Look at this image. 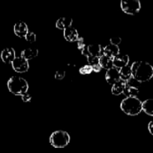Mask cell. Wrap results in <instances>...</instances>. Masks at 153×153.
Returning a JSON list of instances; mask_svg holds the SVG:
<instances>
[{
    "label": "cell",
    "instance_id": "6da1fadb",
    "mask_svg": "<svg viewBox=\"0 0 153 153\" xmlns=\"http://www.w3.org/2000/svg\"><path fill=\"white\" fill-rule=\"evenodd\" d=\"M130 68L132 77L140 83L148 82L153 77V67L146 61H134Z\"/></svg>",
    "mask_w": 153,
    "mask_h": 153
},
{
    "label": "cell",
    "instance_id": "7a4b0ae2",
    "mask_svg": "<svg viewBox=\"0 0 153 153\" xmlns=\"http://www.w3.org/2000/svg\"><path fill=\"white\" fill-rule=\"evenodd\" d=\"M142 102L137 97H126L122 101L120 108L124 114L129 116H136L142 111Z\"/></svg>",
    "mask_w": 153,
    "mask_h": 153
},
{
    "label": "cell",
    "instance_id": "3957f363",
    "mask_svg": "<svg viewBox=\"0 0 153 153\" xmlns=\"http://www.w3.org/2000/svg\"><path fill=\"white\" fill-rule=\"evenodd\" d=\"M8 88L9 91L16 96H21L27 93L28 84L26 79L20 76H12L8 81Z\"/></svg>",
    "mask_w": 153,
    "mask_h": 153
},
{
    "label": "cell",
    "instance_id": "277c9868",
    "mask_svg": "<svg viewBox=\"0 0 153 153\" xmlns=\"http://www.w3.org/2000/svg\"><path fill=\"white\" fill-rule=\"evenodd\" d=\"M70 142V135L65 131L58 130L51 134L50 143L55 148H64Z\"/></svg>",
    "mask_w": 153,
    "mask_h": 153
},
{
    "label": "cell",
    "instance_id": "5b68a950",
    "mask_svg": "<svg viewBox=\"0 0 153 153\" xmlns=\"http://www.w3.org/2000/svg\"><path fill=\"white\" fill-rule=\"evenodd\" d=\"M120 5L123 12L130 15L136 14L141 8V4L139 0H122Z\"/></svg>",
    "mask_w": 153,
    "mask_h": 153
},
{
    "label": "cell",
    "instance_id": "8992f818",
    "mask_svg": "<svg viewBox=\"0 0 153 153\" xmlns=\"http://www.w3.org/2000/svg\"><path fill=\"white\" fill-rule=\"evenodd\" d=\"M82 55H85L86 58L89 56H94L100 58L103 54V49L99 44H90L86 45L83 49L81 50Z\"/></svg>",
    "mask_w": 153,
    "mask_h": 153
},
{
    "label": "cell",
    "instance_id": "52a82bcc",
    "mask_svg": "<svg viewBox=\"0 0 153 153\" xmlns=\"http://www.w3.org/2000/svg\"><path fill=\"white\" fill-rule=\"evenodd\" d=\"M12 67H13L14 70L16 73H26L28 71V68H29V64H28V61L26 60L25 58H22V56H18L15 58L13 62L11 63Z\"/></svg>",
    "mask_w": 153,
    "mask_h": 153
},
{
    "label": "cell",
    "instance_id": "ba28073f",
    "mask_svg": "<svg viewBox=\"0 0 153 153\" xmlns=\"http://www.w3.org/2000/svg\"><path fill=\"white\" fill-rule=\"evenodd\" d=\"M106 82L110 85H113L116 82H118L120 80L119 76V69L116 68V67H112L110 70H106V75H105Z\"/></svg>",
    "mask_w": 153,
    "mask_h": 153
},
{
    "label": "cell",
    "instance_id": "9c48e42d",
    "mask_svg": "<svg viewBox=\"0 0 153 153\" xmlns=\"http://www.w3.org/2000/svg\"><path fill=\"white\" fill-rule=\"evenodd\" d=\"M16 58L15 51L13 48H5L1 52V59L4 64H11Z\"/></svg>",
    "mask_w": 153,
    "mask_h": 153
},
{
    "label": "cell",
    "instance_id": "30bf717a",
    "mask_svg": "<svg viewBox=\"0 0 153 153\" xmlns=\"http://www.w3.org/2000/svg\"><path fill=\"white\" fill-rule=\"evenodd\" d=\"M14 31V34L19 37H25L27 33L28 32V28L25 22L22 21H19L15 23Z\"/></svg>",
    "mask_w": 153,
    "mask_h": 153
},
{
    "label": "cell",
    "instance_id": "8fae6325",
    "mask_svg": "<svg viewBox=\"0 0 153 153\" xmlns=\"http://www.w3.org/2000/svg\"><path fill=\"white\" fill-rule=\"evenodd\" d=\"M112 61H113L114 67L121 69L128 65L129 62V57L128 55H120V54H118V55L114 57Z\"/></svg>",
    "mask_w": 153,
    "mask_h": 153
},
{
    "label": "cell",
    "instance_id": "7c38bea8",
    "mask_svg": "<svg viewBox=\"0 0 153 153\" xmlns=\"http://www.w3.org/2000/svg\"><path fill=\"white\" fill-rule=\"evenodd\" d=\"M64 37L67 41L75 42L77 41L79 38V34L76 28L70 26L64 30Z\"/></svg>",
    "mask_w": 153,
    "mask_h": 153
},
{
    "label": "cell",
    "instance_id": "4fadbf2b",
    "mask_svg": "<svg viewBox=\"0 0 153 153\" xmlns=\"http://www.w3.org/2000/svg\"><path fill=\"white\" fill-rule=\"evenodd\" d=\"M119 52L120 50L118 46H116V45L111 44V43L106 45L103 48V55H106L110 58H113L114 57L118 55Z\"/></svg>",
    "mask_w": 153,
    "mask_h": 153
},
{
    "label": "cell",
    "instance_id": "5bb4252c",
    "mask_svg": "<svg viewBox=\"0 0 153 153\" xmlns=\"http://www.w3.org/2000/svg\"><path fill=\"white\" fill-rule=\"evenodd\" d=\"M38 55V50L34 47L26 48L21 52V56L27 61L33 59L37 57Z\"/></svg>",
    "mask_w": 153,
    "mask_h": 153
},
{
    "label": "cell",
    "instance_id": "9a60e30c",
    "mask_svg": "<svg viewBox=\"0 0 153 153\" xmlns=\"http://www.w3.org/2000/svg\"><path fill=\"white\" fill-rule=\"evenodd\" d=\"M72 22H73V19L71 18L61 17L57 19L56 22V26L58 29L64 30L71 26Z\"/></svg>",
    "mask_w": 153,
    "mask_h": 153
},
{
    "label": "cell",
    "instance_id": "2e32d148",
    "mask_svg": "<svg viewBox=\"0 0 153 153\" xmlns=\"http://www.w3.org/2000/svg\"><path fill=\"white\" fill-rule=\"evenodd\" d=\"M112 59L113 58H110V57L106 56L105 55H102L99 58V64L101 67V68L108 70L110 68H112V67H113V61H112Z\"/></svg>",
    "mask_w": 153,
    "mask_h": 153
},
{
    "label": "cell",
    "instance_id": "e0dca14e",
    "mask_svg": "<svg viewBox=\"0 0 153 153\" xmlns=\"http://www.w3.org/2000/svg\"><path fill=\"white\" fill-rule=\"evenodd\" d=\"M126 87V83L123 81L119 80L118 82H116L115 84L112 85V88H111V92L113 95L118 96L121 94H123L124 88Z\"/></svg>",
    "mask_w": 153,
    "mask_h": 153
},
{
    "label": "cell",
    "instance_id": "ac0fdd59",
    "mask_svg": "<svg viewBox=\"0 0 153 153\" xmlns=\"http://www.w3.org/2000/svg\"><path fill=\"white\" fill-rule=\"evenodd\" d=\"M119 76L120 80L123 81L124 82L128 81L132 77L131 68H130V66L127 65L125 67H122V68L119 69Z\"/></svg>",
    "mask_w": 153,
    "mask_h": 153
},
{
    "label": "cell",
    "instance_id": "d6986e66",
    "mask_svg": "<svg viewBox=\"0 0 153 153\" xmlns=\"http://www.w3.org/2000/svg\"><path fill=\"white\" fill-rule=\"evenodd\" d=\"M142 109L146 114L153 116V99H148L142 102Z\"/></svg>",
    "mask_w": 153,
    "mask_h": 153
},
{
    "label": "cell",
    "instance_id": "ffe728a7",
    "mask_svg": "<svg viewBox=\"0 0 153 153\" xmlns=\"http://www.w3.org/2000/svg\"><path fill=\"white\" fill-rule=\"evenodd\" d=\"M123 94L126 97H136L139 94V89L133 87L126 86L123 91Z\"/></svg>",
    "mask_w": 153,
    "mask_h": 153
},
{
    "label": "cell",
    "instance_id": "44dd1931",
    "mask_svg": "<svg viewBox=\"0 0 153 153\" xmlns=\"http://www.w3.org/2000/svg\"><path fill=\"white\" fill-rule=\"evenodd\" d=\"M80 73L82 75H87V74H90L93 71L92 70V67L89 64H86V65L83 66L82 67H81L80 69Z\"/></svg>",
    "mask_w": 153,
    "mask_h": 153
},
{
    "label": "cell",
    "instance_id": "7402d4cb",
    "mask_svg": "<svg viewBox=\"0 0 153 153\" xmlns=\"http://www.w3.org/2000/svg\"><path fill=\"white\" fill-rule=\"evenodd\" d=\"M126 86L128 87H133V88H138L139 85H140V82H139L138 81H136L134 78L131 77L128 81L125 82Z\"/></svg>",
    "mask_w": 153,
    "mask_h": 153
},
{
    "label": "cell",
    "instance_id": "603a6c76",
    "mask_svg": "<svg viewBox=\"0 0 153 153\" xmlns=\"http://www.w3.org/2000/svg\"><path fill=\"white\" fill-rule=\"evenodd\" d=\"M87 61H88V64L92 67V66L99 64V58L98 57L89 56L87 58Z\"/></svg>",
    "mask_w": 153,
    "mask_h": 153
},
{
    "label": "cell",
    "instance_id": "cb8c5ba5",
    "mask_svg": "<svg viewBox=\"0 0 153 153\" xmlns=\"http://www.w3.org/2000/svg\"><path fill=\"white\" fill-rule=\"evenodd\" d=\"M26 40H27L29 43H34L36 40V34L34 32H32V31H28L27 33V34L25 37Z\"/></svg>",
    "mask_w": 153,
    "mask_h": 153
},
{
    "label": "cell",
    "instance_id": "d4e9b609",
    "mask_svg": "<svg viewBox=\"0 0 153 153\" xmlns=\"http://www.w3.org/2000/svg\"><path fill=\"white\" fill-rule=\"evenodd\" d=\"M64 76H65V72L63 71V70H58V71L56 72L54 77L57 80H62Z\"/></svg>",
    "mask_w": 153,
    "mask_h": 153
},
{
    "label": "cell",
    "instance_id": "484cf974",
    "mask_svg": "<svg viewBox=\"0 0 153 153\" xmlns=\"http://www.w3.org/2000/svg\"><path fill=\"white\" fill-rule=\"evenodd\" d=\"M76 42H77V48L79 49H80V50L83 49L84 48H85V46H86L85 40H84V39L81 37H80L79 38H78L77 41Z\"/></svg>",
    "mask_w": 153,
    "mask_h": 153
},
{
    "label": "cell",
    "instance_id": "4316f807",
    "mask_svg": "<svg viewBox=\"0 0 153 153\" xmlns=\"http://www.w3.org/2000/svg\"><path fill=\"white\" fill-rule=\"evenodd\" d=\"M20 97L22 102H28L31 101L32 100V96L30 95L29 94H28V93H25V94H23L22 95H21Z\"/></svg>",
    "mask_w": 153,
    "mask_h": 153
},
{
    "label": "cell",
    "instance_id": "83f0119b",
    "mask_svg": "<svg viewBox=\"0 0 153 153\" xmlns=\"http://www.w3.org/2000/svg\"><path fill=\"white\" fill-rule=\"evenodd\" d=\"M110 41L111 44H113V45H116V46H118V45L119 44V43L122 42V39H121V37H112V38H110Z\"/></svg>",
    "mask_w": 153,
    "mask_h": 153
},
{
    "label": "cell",
    "instance_id": "f1b7e54d",
    "mask_svg": "<svg viewBox=\"0 0 153 153\" xmlns=\"http://www.w3.org/2000/svg\"><path fill=\"white\" fill-rule=\"evenodd\" d=\"M148 131H149L150 134H151L152 135H153V121H151V122L148 123Z\"/></svg>",
    "mask_w": 153,
    "mask_h": 153
},
{
    "label": "cell",
    "instance_id": "f546056e",
    "mask_svg": "<svg viewBox=\"0 0 153 153\" xmlns=\"http://www.w3.org/2000/svg\"><path fill=\"white\" fill-rule=\"evenodd\" d=\"M92 70L93 71H94L95 73H98L101 70V67L100 66V64H97V65L92 66Z\"/></svg>",
    "mask_w": 153,
    "mask_h": 153
},
{
    "label": "cell",
    "instance_id": "4dcf8cb0",
    "mask_svg": "<svg viewBox=\"0 0 153 153\" xmlns=\"http://www.w3.org/2000/svg\"><path fill=\"white\" fill-rule=\"evenodd\" d=\"M152 67H153V66H152Z\"/></svg>",
    "mask_w": 153,
    "mask_h": 153
}]
</instances>
